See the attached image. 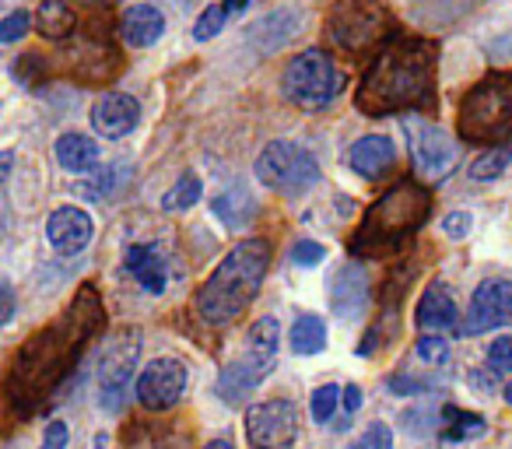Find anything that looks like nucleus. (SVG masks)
Wrapping results in <instances>:
<instances>
[{"label":"nucleus","mask_w":512,"mask_h":449,"mask_svg":"<svg viewBox=\"0 0 512 449\" xmlns=\"http://www.w3.org/2000/svg\"><path fill=\"white\" fill-rule=\"evenodd\" d=\"M512 323V281H481V288L474 292L463 320V337L488 334L495 327Z\"/></svg>","instance_id":"obj_13"},{"label":"nucleus","mask_w":512,"mask_h":449,"mask_svg":"<svg viewBox=\"0 0 512 449\" xmlns=\"http://www.w3.org/2000/svg\"><path fill=\"white\" fill-rule=\"evenodd\" d=\"M11 165H15V155H11V151H0V186L8 183V176H11Z\"/></svg>","instance_id":"obj_43"},{"label":"nucleus","mask_w":512,"mask_h":449,"mask_svg":"<svg viewBox=\"0 0 512 449\" xmlns=\"http://www.w3.org/2000/svg\"><path fill=\"white\" fill-rule=\"evenodd\" d=\"M470 386H474V390H491V386H495V369L474 372V376H470Z\"/></svg>","instance_id":"obj_42"},{"label":"nucleus","mask_w":512,"mask_h":449,"mask_svg":"<svg viewBox=\"0 0 512 449\" xmlns=\"http://www.w3.org/2000/svg\"><path fill=\"white\" fill-rule=\"evenodd\" d=\"M253 211H256V197H249V190L242 183H235L232 190H225V193L214 197V214L225 221L228 229H242V225H249Z\"/></svg>","instance_id":"obj_23"},{"label":"nucleus","mask_w":512,"mask_h":449,"mask_svg":"<svg viewBox=\"0 0 512 449\" xmlns=\"http://www.w3.org/2000/svg\"><path fill=\"white\" fill-rule=\"evenodd\" d=\"M509 158H512V144H509V148H491V151H484V155L477 158L474 165H470V176H474V179H495V176H502V169L509 165Z\"/></svg>","instance_id":"obj_29"},{"label":"nucleus","mask_w":512,"mask_h":449,"mask_svg":"<svg viewBox=\"0 0 512 449\" xmlns=\"http://www.w3.org/2000/svg\"><path fill=\"white\" fill-rule=\"evenodd\" d=\"M249 0H221V8H225V15H232V11H242Z\"/></svg>","instance_id":"obj_44"},{"label":"nucleus","mask_w":512,"mask_h":449,"mask_svg":"<svg viewBox=\"0 0 512 449\" xmlns=\"http://www.w3.org/2000/svg\"><path fill=\"white\" fill-rule=\"evenodd\" d=\"M393 162H397V144L383 134L362 137V141H355V148H351V169H355L358 176L379 179L393 169Z\"/></svg>","instance_id":"obj_20"},{"label":"nucleus","mask_w":512,"mask_h":449,"mask_svg":"<svg viewBox=\"0 0 512 449\" xmlns=\"http://www.w3.org/2000/svg\"><path fill=\"white\" fill-rule=\"evenodd\" d=\"M127 271L134 274V281L151 295H162L165 292V257L158 246H130L127 250Z\"/></svg>","instance_id":"obj_21"},{"label":"nucleus","mask_w":512,"mask_h":449,"mask_svg":"<svg viewBox=\"0 0 512 449\" xmlns=\"http://www.w3.org/2000/svg\"><path fill=\"white\" fill-rule=\"evenodd\" d=\"M57 162L67 172H95L99 165V144L88 141L85 134H64L57 141Z\"/></svg>","instance_id":"obj_22"},{"label":"nucleus","mask_w":512,"mask_h":449,"mask_svg":"<svg viewBox=\"0 0 512 449\" xmlns=\"http://www.w3.org/2000/svg\"><path fill=\"white\" fill-rule=\"evenodd\" d=\"M456 134L484 148H505L512 141V71L488 74L463 95Z\"/></svg>","instance_id":"obj_5"},{"label":"nucleus","mask_w":512,"mask_h":449,"mask_svg":"<svg viewBox=\"0 0 512 449\" xmlns=\"http://www.w3.org/2000/svg\"><path fill=\"white\" fill-rule=\"evenodd\" d=\"M141 120V106H137L134 95H123V92H106L99 102L92 106V127L99 137H127L130 130L137 127Z\"/></svg>","instance_id":"obj_15"},{"label":"nucleus","mask_w":512,"mask_h":449,"mask_svg":"<svg viewBox=\"0 0 512 449\" xmlns=\"http://www.w3.org/2000/svg\"><path fill=\"white\" fill-rule=\"evenodd\" d=\"M446 435L449 442H463V439H474V435H484V418L481 414H470V411H460V407H446Z\"/></svg>","instance_id":"obj_26"},{"label":"nucleus","mask_w":512,"mask_h":449,"mask_svg":"<svg viewBox=\"0 0 512 449\" xmlns=\"http://www.w3.org/2000/svg\"><path fill=\"white\" fill-rule=\"evenodd\" d=\"M428 211H432L428 190L414 183V179H404L369 207L362 229L351 239V250L358 257H386L418 229L421 221L428 218Z\"/></svg>","instance_id":"obj_4"},{"label":"nucleus","mask_w":512,"mask_h":449,"mask_svg":"<svg viewBox=\"0 0 512 449\" xmlns=\"http://www.w3.org/2000/svg\"><path fill=\"white\" fill-rule=\"evenodd\" d=\"M200 179L193 176V172H183V176L176 179V186H172L169 193H165V200H162V207L165 211H186V207H193L200 200Z\"/></svg>","instance_id":"obj_27"},{"label":"nucleus","mask_w":512,"mask_h":449,"mask_svg":"<svg viewBox=\"0 0 512 449\" xmlns=\"http://www.w3.org/2000/svg\"><path fill=\"white\" fill-rule=\"evenodd\" d=\"M78 25L74 18L71 4L67 0H39V11H36V32L46 39H67Z\"/></svg>","instance_id":"obj_24"},{"label":"nucleus","mask_w":512,"mask_h":449,"mask_svg":"<svg viewBox=\"0 0 512 449\" xmlns=\"http://www.w3.org/2000/svg\"><path fill=\"white\" fill-rule=\"evenodd\" d=\"M505 400H509V404H512V383L505 386Z\"/></svg>","instance_id":"obj_46"},{"label":"nucleus","mask_w":512,"mask_h":449,"mask_svg":"<svg viewBox=\"0 0 512 449\" xmlns=\"http://www.w3.org/2000/svg\"><path fill=\"white\" fill-rule=\"evenodd\" d=\"M488 362L495 372H509L512 369V337H498L488 351Z\"/></svg>","instance_id":"obj_36"},{"label":"nucleus","mask_w":512,"mask_h":449,"mask_svg":"<svg viewBox=\"0 0 512 449\" xmlns=\"http://www.w3.org/2000/svg\"><path fill=\"white\" fill-rule=\"evenodd\" d=\"M15 309H18L15 288H11L8 281L0 278V327H4V323H11V316H15Z\"/></svg>","instance_id":"obj_39"},{"label":"nucleus","mask_w":512,"mask_h":449,"mask_svg":"<svg viewBox=\"0 0 512 449\" xmlns=\"http://www.w3.org/2000/svg\"><path fill=\"white\" fill-rule=\"evenodd\" d=\"M435 64H439V50L432 39H393L376 53L369 71L362 74L355 106L365 116H390L432 106Z\"/></svg>","instance_id":"obj_1"},{"label":"nucleus","mask_w":512,"mask_h":449,"mask_svg":"<svg viewBox=\"0 0 512 449\" xmlns=\"http://www.w3.org/2000/svg\"><path fill=\"white\" fill-rule=\"evenodd\" d=\"M29 29H32V18L25 11H11L8 18H0V43H18V39H25Z\"/></svg>","instance_id":"obj_34"},{"label":"nucleus","mask_w":512,"mask_h":449,"mask_svg":"<svg viewBox=\"0 0 512 449\" xmlns=\"http://www.w3.org/2000/svg\"><path fill=\"white\" fill-rule=\"evenodd\" d=\"M221 29H225V8H221V4H214V8H207L204 15L197 18L193 39H197V43H207V39H214Z\"/></svg>","instance_id":"obj_30"},{"label":"nucleus","mask_w":512,"mask_h":449,"mask_svg":"<svg viewBox=\"0 0 512 449\" xmlns=\"http://www.w3.org/2000/svg\"><path fill=\"white\" fill-rule=\"evenodd\" d=\"M323 257H327V250H323L320 243H313V239H302V243L292 246V260L299 267H316V264H323Z\"/></svg>","instance_id":"obj_35"},{"label":"nucleus","mask_w":512,"mask_h":449,"mask_svg":"<svg viewBox=\"0 0 512 449\" xmlns=\"http://www.w3.org/2000/svg\"><path fill=\"white\" fill-rule=\"evenodd\" d=\"M274 369V358H264V355H253V351H246V358H239V362L225 365L218 376V393L221 400H228V404H239L242 397H246L253 386L264 383V376Z\"/></svg>","instance_id":"obj_16"},{"label":"nucleus","mask_w":512,"mask_h":449,"mask_svg":"<svg viewBox=\"0 0 512 449\" xmlns=\"http://www.w3.org/2000/svg\"><path fill=\"white\" fill-rule=\"evenodd\" d=\"M281 88H285V99L292 106L316 113V109H327L341 95L344 71L323 50H306L299 57H292V64L285 67Z\"/></svg>","instance_id":"obj_7"},{"label":"nucleus","mask_w":512,"mask_h":449,"mask_svg":"<svg viewBox=\"0 0 512 449\" xmlns=\"http://www.w3.org/2000/svg\"><path fill=\"white\" fill-rule=\"evenodd\" d=\"M348 449H393V432H390V425H369L362 435H358L355 442H351Z\"/></svg>","instance_id":"obj_32"},{"label":"nucleus","mask_w":512,"mask_h":449,"mask_svg":"<svg viewBox=\"0 0 512 449\" xmlns=\"http://www.w3.org/2000/svg\"><path fill=\"white\" fill-rule=\"evenodd\" d=\"M288 344L295 355H320L327 348V323L320 316H299L292 334H288Z\"/></svg>","instance_id":"obj_25"},{"label":"nucleus","mask_w":512,"mask_h":449,"mask_svg":"<svg viewBox=\"0 0 512 449\" xmlns=\"http://www.w3.org/2000/svg\"><path fill=\"white\" fill-rule=\"evenodd\" d=\"M186 390V369L179 358H155L141 369L134 383L137 404L148 411H169L172 404H179Z\"/></svg>","instance_id":"obj_12"},{"label":"nucleus","mask_w":512,"mask_h":449,"mask_svg":"<svg viewBox=\"0 0 512 449\" xmlns=\"http://www.w3.org/2000/svg\"><path fill=\"white\" fill-rule=\"evenodd\" d=\"M256 179L267 186V190L278 193H306L309 186L320 179V162L316 155L299 141H271L260 158H256Z\"/></svg>","instance_id":"obj_8"},{"label":"nucleus","mask_w":512,"mask_h":449,"mask_svg":"<svg viewBox=\"0 0 512 449\" xmlns=\"http://www.w3.org/2000/svg\"><path fill=\"white\" fill-rule=\"evenodd\" d=\"M327 36L337 50L358 57L393 36V15L383 0H337L327 11Z\"/></svg>","instance_id":"obj_6"},{"label":"nucleus","mask_w":512,"mask_h":449,"mask_svg":"<svg viewBox=\"0 0 512 449\" xmlns=\"http://www.w3.org/2000/svg\"><path fill=\"white\" fill-rule=\"evenodd\" d=\"M337 404H341V390L337 386H320V390L313 393V421H330L337 411Z\"/></svg>","instance_id":"obj_31"},{"label":"nucleus","mask_w":512,"mask_h":449,"mask_svg":"<svg viewBox=\"0 0 512 449\" xmlns=\"http://www.w3.org/2000/svg\"><path fill=\"white\" fill-rule=\"evenodd\" d=\"M99 320V299L92 292H81L64 320L50 323L43 334L32 337L22 348V355L15 358V372H11V390H22L18 397L32 400V393L64 379V372L78 362L81 348L88 344V334L99 327Z\"/></svg>","instance_id":"obj_2"},{"label":"nucleus","mask_w":512,"mask_h":449,"mask_svg":"<svg viewBox=\"0 0 512 449\" xmlns=\"http://www.w3.org/2000/svg\"><path fill=\"white\" fill-rule=\"evenodd\" d=\"M67 439H71V432H67L64 421H50V425H46V435H43V446L39 449H67Z\"/></svg>","instance_id":"obj_38"},{"label":"nucleus","mask_w":512,"mask_h":449,"mask_svg":"<svg viewBox=\"0 0 512 449\" xmlns=\"http://www.w3.org/2000/svg\"><path fill=\"white\" fill-rule=\"evenodd\" d=\"M418 358H421L425 365H446V358H449V341H446V337H435V334L421 337V341H418Z\"/></svg>","instance_id":"obj_33"},{"label":"nucleus","mask_w":512,"mask_h":449,"mask_svg":"<svg viewBox=\"0 0 512 449\" xmlns=\"http://www.w3.org/2000/svg\"><path fill=\"white\" fill-rule=\"evenodd\" d=\"M278 341H281V330H278V320H256L253 327H249V351L253 355H264V358H274V351H278Z\"/></svg>","instance_id":"obj_28"},{"label":"nucleus","mask_w":512,"mask_h":449,"mask_svg":"<svg viewBox=\"0 0 512 449\" xmlns=\"http://www.w3.org/2000/svg\"><path fill=\"white\" fill-rule=\"evenodd\" d=\"M404 134H407V144H411V158H414V169H418L421 179L428 183H439L453 172L456 165V144L453 137L446 134L442 127H435L432 120L425 116H414L407 113L404 116Z\"/></svg>","instance_id":"obj_9"},{"label":"nucleus","mask_w":512,"mask_h":449,"mask_svg":"<svg viewBox=\"0 0 512 449\" xmlns=\"http://www.w3.org/2000/svg\"><path fill=\"white\" fill-rule=\"evenodd\" d=\"M207 449H235V446H232V442H228V439H214Z\"/></svg>","instance_id":"obj_45"},{"label":"nucleus","mask_w":512,"mask_h":449,"mask_svg":"<svg viewBox=\"0 0 512 449\" xmlns=\"http://www.w3.org/2000/svg\"><path fill=\"white\" fill-rule=\"evenodd\" d=\"M113 179H116V165H109V169H99V179H95V183H88L85 193L92 200H102V193H106L109 186H113Z\"/></svg>","instance_id":"obj_40"},{"label":"nucleus","mask_w":512,"mask_h":449,"mask_svg":"<svg viewBox=\"0 0 512 449\" xmlns=\"http://www.w3.org/2000/svg\"><path fill=\"white\" fill-rule=\"evenodd\" d=\"M341 397H344V407H348V411H358V407H362V390H358V386H344Z\"/></svg>","instance_id":"obj_41"},{"label":"nucleus","mask_w":512,"mask_h":449,"mask_svg":"<svg viewBox=\"0 0 512 449\" xmlns=\"http://www.w3.org/2000/svg\"><path fill=\"white\" fill-rule=\"evenodd\" d=\"M267 267H271V243L267 239L235 243L197 292L200 320H207L211 327H225V323L239 320L264 285Z\"/></svg>","instance_id":"obj_3"},{"label":"nucleus","mask_w":512,"mask_h":449,"mask_svg":"<svg viewBox=\"0 0 512 449\" xmlns=\"http://www.w3.org/2000/svg\"><path fill=\"white\" fill-rule=\"evenodd\" d=\"M165 32V18L155 4H134V8L123 11L120 18V36L127 46L144 50V46H155Z\"/></svg>","instance_id":"obj_18"},{"label":"nucleus","mask_w":512,"mask_h":449,"mask_svg":"<svg viewBox=\"0 0 512 449\" xmlns=\"http://www.w3.org/2000/svg\"><path fill=\"white\" fill-rule=\"evenodd\" d=\"M246 439L256 449H288L299 439V411L292 400H264L246 411Z\"/></svg>","instance_id":"obj_10"},{"label":"nucleus","mask_w":512,"mask_h":449,"mask_svg":"<svg viewBox=\"0 0 512 449\" xmlns=\"http://www.w3.org/2000/svg\"><path fill=\"white\" fill-rule=\"evenodd\" d=\"M330 299H334V313L341 320H355L362 316L365 302H369V278L358 264L341 267L334 274V285H330Z\"/></svg>","instance_id":"obj_17"},{"label":"nucleus","mask_w":512,"mask_h":449,"mask_svg":"<svg viewBox=\"0 0 512 449\" xmlns=\"http://www.w3.org/2000/svg\"><path fill=\"white\" fill-rule=\"evenodd\" d=\"M46 236H50L53 250L64 253V257H74V253H81L92 243L95 221L81 207H57L50 214V221H46Z\"/></svg>","instance_id":"obj_14"},{"label":"nucleus","mask_w":512,"mask_h":449,"mask_svg":"<svg viewBox=\"0 0 512 449\" xmlns=\"http://www.w3.org/2000/svg\"><path fill=\"white\" fill-rule=\"evenodd\" d=\"M460 313H456V299L446 288V281H432L418 299V327L421 330H453Z\"/></svg>","instance_id":"obj_19"},{"label":"nucleus","mask_w":512,"mask_h":449,"mask_svg":"<svg viewBox=\"0 0 512 449\" xmlns=\"http://www.w3.org/2000/svg\"><path fill=\"white\" fill-rule=\"evenodd\" d=\"M470 214L467 211H453V214H446V221H442V232L446 236H453V239H463L470 232Z\"/></svg>","instance_id":"obj_37"},{"label":"nucleus","mask_w":512,"mask_h":449,"mask_svg":"<svg viewBox=\"0 0 512 449\" xmlns=\"http://www.w3.org/2000/svg\"><path fill=\"white\" fill-rule=\"evenodd\" d=\"M137 355H141V344L134 334H123L109 344V351L99 362V400L106 411H123V400H127V386L134 376Z\"/></svg>","instance_id":"obj_11"}]
</instances>
